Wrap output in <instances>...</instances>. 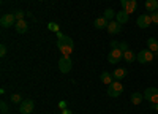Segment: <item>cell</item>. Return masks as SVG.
Returning a JSON list of instances; mask_svg holds the SVG:
<instances>
[{"label": "cell", "mask_w": 158, "mask_h": 114, "mask_svg": "<svg viewBox=\"0 0 158 114\" xmlns=\"http://www.w3.org/2000/svg\"><path fill=\"white\" fill-rule=\"evenodd\" d=\"M57 48L63 56H71L74 49L73 38L68 35H63L62 32H57Z\"/></svg>", "instance_id": "cell-1"}, {"label": "cell", "mask_w": 158, "mask_h": 114, "mask_svg": "<svg viewBox=\"0 0 158 114\" xmlns=\"http://www.w3.org/2000/svg\"><path fill=\"white\" fill-rule=\"evenodd\" d=\"M123 92V84L120 81H112L109 86H108V95H111L112 98H117L120 97Z\"/></svg>", "instance_id": "cell-2"}, {"label": "cell", "mask_w": 158, "mask_h": 114, "mask_svg": "<svg viewBox=\"0 0 158 114\" xmlns=\"http://www.w3.org/2000/svg\"><path fill=\"white\" fill-rule=\"evenodd\" d=\"M144 100H147L150 105H156L158 103V89L156 87H147L144 92Z\"/></svg>", "instance_id": "cell-3"}, {"label": "cell", "mask_w": 158, "mask_h": 114, "mask_svg": "<svg viewBox=\"0 0 158 114\" xmlns=\"http://www.w3.org/2000/svg\"><path fill=\"white\" fill-rule=\"evenodd\" d=\"M16 16L15 13H10V15H3L2 18H0V25H2L3 29H10L13 27V25H16Z\"/></svg>", "instance_id": "cell-4"}, {"label": "cell", "mask_w": 158, "mask_h": 114, "mask_svg": "<svg viewBox=\"0 0 158 114\" xmlns=\"http://www.w3.org/2000/svg\"><path fill=\"white\" fill-rule=\"evenodd\" d=\"M136 60L139 63H150L153 60V53H152L150 49H142V51H139V53H138Z\"/></svg>", "instance_id": "cell-5"}, {"label": "cell", "mask_w": 158, "mask_h": 114, "mask_svg": "<svg viewBox=\"0 0 158 114\" xmlns=\"http://www.w3.org/2000/svg\"><path fill=\"white\" fill-rule=\"evenodd\" d=\"M71 68H73V60H71V57H70V56L60 57V60H59V70H60L62 73H68Z\"/></svg>", "instance_id": "cell-6"}, {"label": "cell", "mask_w": 158, "mask_h": 114, "mask_svg": "<svg viewBox=\"0 0 158 114\" xmlns=\"http://www.w3.org/2000/svg\"><path fill=\"white\" fill-rule=\"evenodd\" d=\"M33 109H35V103H33V100H30V98L22 100V103L19 105V112L21 114H30Z\"/></svg>", "instance_id": "cell-7"}, {"label": "cell", "mask_w": 158, "mask_h": 114, "mask_svg": "<svg viewBox=\"0 0 158 114\" xmlns=\"http://www.w3.org/2000/svg\"><path fill=\"white\" fill-rule=\"evenodd\" d=\"M123 59V53L118 48H114V49H111V53H109V56H108V62L109 63H118Z\"/></svg>", "instance_id": "cell-8"}, {"label": "cell", "mask_w": 158, "mask_h": 114, "mask_svg": "<svg viewBox=\"0 0 158 114\" xmlns=\"http://www.w3.org/2000/svg\"><path fill=\"white\" fill-rule=\"evenodd\" d=\"M120 3H122V10H125L128 15H131V13H135L136 8H138V2L136 0H120Z\"/></svg>", "instance_id": "cell-9"}, {"label": "cell", "mask_w": 158, "mask_h": 114, "mask_svg": "<svg viewBox=\"0 0 158 114\" xmlns=\"http://www.w3.org/2000/svg\"><path fill=\"white\" fill-rule=\"evenodd\" d=\"M136 24H138L139 29H147L149 25L152 24V18H150L149 15H141V16L136 19Z\"/></svg>", "instance_id": "cell-10"}, {"label": "cell", "mask_w": 158, "mask_h": 114, "mask_svg": "<svg viewBox=\"0 0 158 114\" xmlns=\"http://www.w3.org/2000/svg\"><path fill=\"white\" fill-rule=\"evenodd\" d=\"M106 30H108L109 33H112V35H117V33H120V32H122V24H120V22H117V21H109Z\"/></svg>", "instance_id": "cell-11"}, {"label": "cell", "mask_w": 158, "mask_h": 114, "mask_svg": "<svg viewBox=\"0 0 158 114\" xmlns=\"http://www.w3.org/2000/svg\"><path fill=\"white\" fill-rule=\"evenodd\" d=\"M108 24H109V21L104 18V16H101V18H97L95 21H94V25L98 29V30H101V29H106L108 27Z\"/></svg>", "instance_id": "cell-12"}, {"label": "cell", "mask_w": 158, "mask_h": 114, "mask_svg": "<svg viewBox=\"0 0 158 114\" xmlns=\"http://www.w3.org/2000/svg\"><path fill=\"white\" fill-rule=\"evenodd\" d=\"M127 68H115L112 71V76H114V81H122L125 76H127Z\"/></svg>", "instance_id": "cell-13"}, {"label": "cell", "mask_w": 158, "mask_h": 114, "mask_svg": "<svg viewBox=\"0 0 158 114\" xmlns=\"http://www.w3.org/2000/svg\"><path fill=\"white\" fill-rule=\"evenodd\" d=\"M15 29H16V32H18V33H25V32H27V29H29V24L25 22V19H21V21H18V22H16Z\"/></svg>", "instance_id": "cell-14"}, {"label": "cell", "mask_w": 158, "mask_h": 114, "mask_svg": "<svg viewBox=\"0 0 158 114\" xmlns=\"http://www.w3.org/2000/svg\"><path fill=\"white\" fill-rule=\"evenodd\" d=\"M115 19H117V22H120V24H127L130 21V15L125 10H122V11H118L115 15Z\"/></svg>", "instance_id": "cell-15"}, {"label": "cell", "mask_w": 158, "mask_h": 114, "mask_svg": "<svg viewBox=\"0 0 158 114\" xmlns=\"http://www.w3.org/2000/svg\"><path fill=\"white\" fill-rule=\"evenodd\" d=\"M130 100H131V103H133L135 106H138V105L142 103L144 94H141V92H133V94H131V97H130Z\"/></svg>", "instance_id": "cell-16"}, {"label": "cell", "mask_w": 158, "mask_h": 114, "mask_svg": "<svg viewBox=\"0 0 158 114\" xmlns=\"http://www.w3.org/2000/svg\"><path fill=\"white\" fill-rule=\"evenodd\" d=\"M100 79H101V82H104L106 86H109V84L114 81V76H112L109 71H103V73L100 74Z\"/></svg>", "instance_id": "cell-17"}, {"label": "cell", "mask_w": 158, "mask_h": 114, "mask_svg": "<svg viewBox=\"0 0 158 114\" xmlns=\"http://www.w3.org/2000/svg\"><path fill=\"white\" fill-rule=\"evenodd\" d=\"M147 49H150L153 54L156 53V51H158V40H156V38H153V36L149 38V40H147Z\"/></svg>", "instance_id": "cell-18"}, {"label": "cell", "mask_w": 158, "mask_h": 114, "mask_svg": "<svg viewBox=\"0 0 158 114\" xmlns=\"http://www.w3.org/2000/svg\"><path fill=\"white\" fill-rule=\"evenodd\" d=\"M146 10L150 13L158 11V0H146Z\"/></svg>", "instance_id": "cell-19"}, {"label": "cell", "mask_w": 158, "mask_h": 114, "mask_svg": "<svg viewBox=\"0 0 158 114\" xmlns=\"http://www.w3.org/2000/svg\"><path fill=\"white\" fill-rule=\"evenodd\" d=\"M123 60L125 62H128V63H133L135 60H136V54L133 53V51H125V53H123Z\"/></svg>", "instance_id": "cell-20"}, {"label": "cell", "mask_w": 158, "mask_h": 114, "mask_svg": "<svg viewBox=\"0 0 158 114\" xmlns=\"http://www.w3.org/2000/svg\"><path fill=\"white\" fill-rule=\"evenodd\" d=\"M115 15H117V13H114V10L112 8H106V10H104V18H106L108 21H111V19H114L115 18Z\"/></svg>", "instance_id": "cell-21"}, {"label": "cell", "mask_w": 158, "mask_h": 114, "mask_svg": "<svg viewBox=\"0 0 158 114\" xmlns=\"http://www.w3.org/2000/svg\"><path fill=\"white\" fill-rule=\"evenodd\" d=\"M10 100H11V103H15V105H21L22 103V95L21 94H13L10 97Z\"/></svg>", "instance_id": "cell-22"}, {"label": "cell", "mask_w": 158, "mask_h": 114, "mask_svg": "<svg viewBox=\"0 0 158 114\" xmlns=\"http://www.w3.org/2000/svg\"><path fill=\"white\" fill-rule=\"evenodd\" d=\"M15 16H16V21H21V19H24L25 13H24L22 10H16V11H15Z\"/></svg>", "instance_id": "cell-23"}, {"label": "cell", "mask_w": 158, "mask_h": 114, "mask_svg": "<svg viewBox=\"0 0 158 114\" xmlns=\"http://www.w3.org/2000/svg\"><path fill=\"white\" fill-rule=\"evenodd\" d=\"M0 111H2V114H8V103L6 101H2V103H0Z\"/></svg>", "instance_id": "cell-24"}, {"label": "cell", "mask_w": 158, "mask_h": 114, "mask_svg": "<svg viewBox=\"0 0 158 114\" xmlns=\"http://www.w3.org/2000/svg\"><path fill=\"white\" fill-rule=\"evenodd\" d=\"M48 29H49V30H54V32H60L59 25H57L56 22H49V24H48Z\"/></svg>", "instance_id": "cell-25"}, {"label": "cell", "mask_w": 158, "mask_h": 114, "mask_svg": "<svg viewBox=\"0 0 158 114\" xmlns=\"http://www.w3.org/2000/svg\"><path fill=\"white\" fill-rule=\"evenodd\" d=\"M118 49H120L122 53L128 51V43H127V41H118Z\"/></svg>", "instance_id": "cell-26"}, {"label": "cell", "mask_w": 158, "mask_h": 114, "mask_svg": "<svg viewBox=\"0 0 158 114\" xmlns=\"http://www.w3.org/2000/svg\"><path fill=\"white\" fill-rule=\"evenodd\" d=\"M5 56H6V46L0 44V57H5Z\"/></svg>", "instance_id": "cell-27"}, {"label": "cell", "mask_w": 158, "mask_h": 114, "mask_svg": "<svg viewBox=\"0 0 158 114\" xmlns=\"http://www.w3.org/2000/svg\"><path fill=\"white\" fill-rule=\"evenodd\" d=\"M150 18H152V22L158 24V11H153L152 15H150Z\"/></svg>", "instance_id": "cell-28"}, {"label": "cell", "mask_w": 158, "mask_h": 114, "mask_svg": "<svg viewBox=\"0 0 158 114\" xmlns=\"http://www.w3.org/2000/svg\"><path fill=\"white\" fill-rule=\"evenodd\" d=\"M114 48H118V41H115V40L111 41V49H114Z\"/></svg>", "instance_id": "cell-29"}, {"label": "cell", "mask_w": 158, "mask_h": 114, "mask_svg": "<svg viewBox=\"0 0 158 114\" xmlns=\"http://www.w3.org/2000/svg\"><path fill=\"white\" fill-rule=\"evenodd\" d=\"M59 106H60L62 109H67V103H65V101H60V103H59Z\"/></svg>", "instance_id": "cell-30"}, {"label": "cell", "mask_w": 158, "mask_h": 114, "mask_svg": "<svg viewBox=\"0 0 158 114\" xmlns=\"http://www.w3.org/2000/svg\"><path fill=\"white\" fill-rule=\"evenodd\" d=\"M62 114H73V112H71V111L67 108V109H63V112H62Z\"/></svg>", "instance_id": "cell-31"}, {"label": "cell", "mask_w": 158, "mask_h": 114, "mask_svg": "<svg viewBox=\"0 0 158 114\" xmlns=\"http://www.w3.org/2000/svg\"><path fill=\"white\" fill-rule=\"evenodd\" d=\"M152 106H153V109H155V111L158 112V103H156V105H152Z\"/></svg>", "instance_id": "cell-32"}, {"label": "cell", "mask_w": 158, "mask_h": 114, "mask_svg": "<svg viewBox=\"0 0 158 114\" xmlns=\"http://www.w3.org/2000/svg\"><path fill=\"white\" fill-rule=\"evenodd\" d=\"M155 56H156V57H158V51H156V53H155Z\"/></svg>", "instance_id": "cell-33"}]
</instances>
